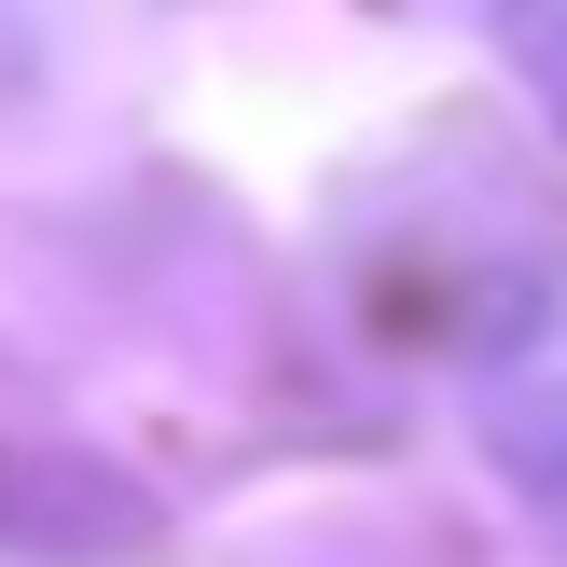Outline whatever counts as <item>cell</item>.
Wrapping results in <instances>:
<instances>
[{"mask_svg": "<svg viewBox=\"0 0 567 567\" xmlns=\"http://www.w3.org/2000/svg\"><path fill=\"white\" fill-rule=\"evenodd\" d=\"M526 55H540V83H554V111H567V0H540V14H526Z\"/></svg>", "mask_w": 567, "mask_h": 567, "instance_id": "cell-1", "label": "cell"}]
</instances>
